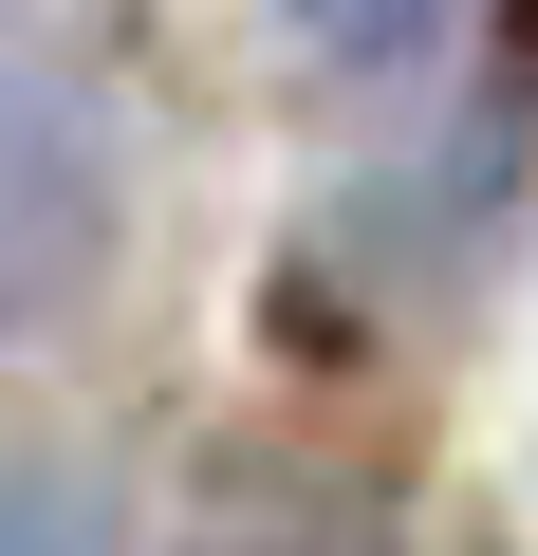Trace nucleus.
Instances as JSON below:
<instances>
[{
	"mask_svg": "<svg viewBox=\"0 0 538 556\" xmlns=\"http://www.w3.org/2000/svg\"><path fill=\"white\" fill-rule=\"evenodd\" d=\"M130 223V149H112V75L57 20H0V334H57Z\"/></svg>",
	"mask_w": 538,
	"mask_h": 556,
	"instance_id": "obj_1",
	"label": "nucleus"
},
{
	"mask_svg": "<svg viewBox=\"0 0 538 556\" xmlns=\"http://www.w3.org/2000/svg\"><path fill=\"white\" fill-rule=\"evenodd\" d=\"M186 556H390V519H372V482H316V464H241V482H204Z\"/></svg>",
	"mask_w": 538,
	"mask_h": 556,
	"instance_id": "obj_2",
	"label": "nucleus"
},
{
	"mask_svg": "<svg viewBox=\"0 0 538 556\" xmlns=\"http://www.w3.org/2000/svg\"><path fill=\"white\" fill-rule=\"evenodd\" d=\"M279 38H298L316 75H390V56L446 38V0H279Z\"/></svg>",
	"mask_w": 538,
	"mask_h": 556,
	"instance_id": "obj_3",
	"label": "nucleus"
},
{
	"mask_svg": "<svg viewBox=\"0 0 538 556\" xmlns=\"http://www.w3.org/2000/svg\"><path fill=\"white\" fill-rule=\"evenodd\" d=\"M0 556H112L93 464H0Z\"/></svg>",
	"mask_w": 538,
	"mask_h": 556,
	"instance_id": "obj_4",
	"label": "nucleus"
}]
</instances>
